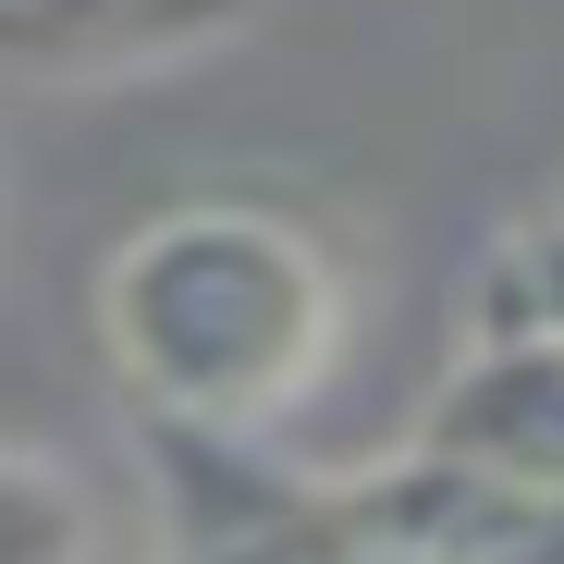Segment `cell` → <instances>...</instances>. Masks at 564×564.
<instances>
[{
  "instance_id": "6da1fadb",
  "label": "cell",
  "mask_w": 564,
  "mask_h": 564,
  "mask_svg": "<svg viewBox=\"0 0 564 564\" xmlns=\"http://www.w3.org/2000/svg\"><path fill=\"white\" fill-rule=\"evenodd\" d=\"M344 344V270L295 209L258 197H184L135 221L99 270V356L111 381L172 417L184 442H258L282 430Z\"/></svg>"
},
{
  "instance_id": "7a4b0ae2",
  "label": "cell",
  "mask_w": 564,
  "mask_h": 564,
  "mask_svg": "<svg viewBox=\"0 0 564 564\" xmlns=\"http://www.w3.org/2000/svg\"><path fill=\"white\" fill-rule=\"evenodd\" d=\"M184 564H564V491H528V479L405 442L356 479L258 491Z\"/></svg>"
},
{
  "instance_id": "3957f363",
  "label": "cell",
  "mask_w": 564,
  "mask_h": 564,
  "mask_svg": "<svg viewBox=\"0 0 564 564\" xmlns=\"http://www.w3.org/2000/svg\"><path fill=\"white\" fill-rule=\"evenodd\" d=\"M258 25V0H0V86H135L209 62Z\"/></svg>"
},
{
  "instance_id": "277c9868",
  "label": "cell",
  "mask_w": 564,
  "mask_h": 564,
  "mask_svg": "<svg viewBox=\"0 0 564 564\" xmlns=\"http://www.w3.org/2000/svg\"><path fill=\"white\" fill-rule=\"evenodd\" d=\"M417 442L454 454V466H491V479L564 491V344L552 332H466Z\"/></svg>"
},
{
  "instance_id": "5b68a950",
  "label": "cell",
  "mask_w": 564,
  "mask_h": 564,
  "mask_svg": "<svg viewBox=\"0 0 564 564\" xmlns=\"http://www.w3.org/2000/svg\"><path fill=\"white\" fill-rule=\"evenodd\" d=\"M0 564H99V503L74 466L0 442Z\"/></svg>"
},
{
  "instance_id": "8992f818",
  "label": "cell",
  "mask_w": 564,
  "mask_h": 564,
  "mask_svg": "<svg viewBox=\"0 0 564 564\" xmlns=\"http://www.w3.org/2000/svg\"><path fill=\"white\" fill-rule=\"evenodd\" d=\"M466 332H552L564 344V209H540L516 246H491L479 295H466Z\"/></svg>"
}]
</instances>
